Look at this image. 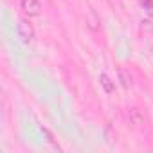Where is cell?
I'll return each mask as SVG.
<instances>
[{"instance_id": "6da1fadb", "label": "cell", "mask_w": 153, "mask_h": 153, "mask_svg": "<svg viewBox=\"0 0 153 153\" xmlns=\"http://www.w3.org/2000/svg\"><path fill=\"white\" fill-rule=\"evenodd\" d=\"M16 36H18V40H20L22 43H25V45H29V43L34 40V27H33V24H31L27 18L18 20V24H16Z\"/></svg>"}, {"instance_id": "7a4b0ae2", "label": "cell", "mask_w": 153, "mask_h": 153, "mask_svg": "<svg viewBox=\"0 0 153 153\" xmlns=\"http://www.w3.org/2000/svg\"><path fill=\"white\" fill-rule=\"evenodd\" d=\"M20 7L22 11L31 18V16H38L42 13V2L40 0H20Z\"/></svg>"}, {"instance_id": "3957f363", "label": "cell", "mask_w": 153, "mask_h": 153, "mask_svg": "<svg viewBox=\"0 0 153 153\" xmlns=\"http://www.w3.org/2000/svg\"><path fill=\"white\" fill-rule=\"evenodd\" d=\"M128 123L133 126V128H137V130H140V128H144L146 126V115L139 110V108H130L128 110Z\"/></svg>"}, {"instance_id": "277c9868", "label": "cell", "mask_w": 153, "mask_h": 153, "mask_svg": "<svg viewBox=\"0 0 153 153\" xmlns=\"http://www.w3.org/2000/svg\"><path fill=\"white\" fill-rule=\"evenodd\" d=\"M117 76H119V81H121V85H123L124 88H130V87H131V74H130V70H128V68L119 67Z\"/></svg>"}, {"instance_id": "5b68a950", "label": "cell", "mask_w": 153, "mask_h": 153, "mask_svg": "<svg viewBox=\"0 0 153 153\" xmlns=\"http://www.w3.org/2000/svg\"><path fill=\"white\" fill-rule=\"evenodd\" d=\"M99 83H101V87H103V90H105L106 94H112V92L115 90V85L112 83V79L108 78L106 74H101V76H99Z\"/></svg>"}, {"instance_id": "8992f818", "label": "cell", "mask_w": 153, "mask_h": 153, "mask_svg": "<svg viewBox=\"0 0 153 153\" xmlns=\"http://www.w3.org/2000/svg\"><path fill=\"white\" fill-rule=\"evenodd\" d=\"M87 24H88V27H90L92 31H97V29H99V18H97L96 11H94L92 7L88 9V18H87Z\"/></svg>"}, {"instance_id": "52a82bcc", "label": "cell", "mask_w": 153, "mask_h": 153, "mask_svg": "<svg viewBox=\"0 0 153 153\" xmlns=\"http://www.w3.org/2000/svg\"><path fill=\"white\" fill-rule=\"evenodd\" d=\"M142 4H146V6H148L146 11H148L149 15H153V2H151V0H142Z\"/></svg>"}, {"instance_id": "ba28073f", "label": "cell", "mask_w": 153, "mask_h": 153, "mask_svg": "<svg viewBox=\"0 0 153 153\" xmlns=\"http://www.w3.org/2000/svg\"><path fill=\"white\" fill-rule=\"evenodd\" d=\"M112 7H121V0H108Z\"/></svg>"}, {"instance_id": "9c48e42d", "label": "cell", "mask_w": 153, "mask_h": 153, "mask_svg": "<svg viewBox=\"0 0 153 153\" xmlns=\"http://www.w3.org/2000/svg\"><path fill=\"white\" fill-rule=\"evenodd\" d=\"M151 58H153V47H151Z\"/></svg>"}]
</instances>
